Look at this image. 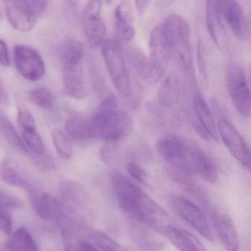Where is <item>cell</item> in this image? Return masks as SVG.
Segmentation results:
<instances>
[{"instance_id": "cell-16", "label": "cell", "mask_w": 251, "mask_h": 251, "mask_svg": "<svg viewBox=\"0 0 251 251\" xmlns=\"http://www.w3.org/2000/svg\"><path fill=\"white\" fill-rule=\"evenodd\" d=\"M220 11V1H207L205 23L214 45L223 51L227 48V37Z\"/></svg>"}, {"instance_id": "cell-3", "label": "cell", "mask_w": 251, "mask_h": 251, "mask_svg": "<svg viewBox=\"0 0 251 251\" xmlns=\"http://www.w3.org/2000/svg\"><path fill=\"white\" fill-rule=\"evenodd\" d=\"M190 144L173 135L164 136L157 142V152L168 164L171 175L188 177L195 175L191 160Z\"/></svg>"}, {"instance_id": "cell-28", "label": "cell", "mask_w": 251, "mask_h": 251, "mask_svg": "<svg viewBox=\"0 0 251 251\" xmlns=\"http://www.w3.org/2000/svg\"><path fill=\"white\" fill-rule=\"evenodd\" d=\"M85 55L84 45L77 39L67 40L61 50L63 67L82 64Z\"/></svg>"}, {"instance_id": "cell-22", "label": "cell", "mask_w": 251, "mask_h": 251, "mask_svg": "<svg viewBox=\"0 0 251 251\" xmlns=\"http://www.w3.org/2000/svg\"><path fill=\"white\" fill-rule=\"evenodd\" d=\"M0 179L7 184L25 189L28 192L36 189L25 172L10 159L0 162Z\"/></svg>"}, {"instance_id": "cell-15", "label": "cell", "mask_w": 251, "mask_h": 251, "mask_svg": "<svg viewBox=\"0 0 251 251\" xmlns=\"http://www.w3.org/2000/svg\"><path fill=\"white\" fill-rule=\"evenodd\" d=\"M28 193L32 206L39 217L46 221L59 220L64 208L55 197L38 188Z\"/></svg>"}, {"instance_id": "cell-35", "label": "cell", "mask_w": 251, "mask_h": 251, "mask_svg": "<svg viewBox=\"0 0 251 251\" xmlns=\"http://www.w3.org/2000/svg\"><path fill=\"white\" fill-rule=\"evenodd\" d=\"M18 123L24 131L36 130V124L34 117L27 109H20L18 113Z\"/></svg>"}, {"instance_id": "cell-12", "label": "cell", "mask_w": 251, "mask_h": 251, "mask_svg": "<svg viewBox=\"0 0 251 251\" xmlns=\"http://www.w3.org/2000/svg\"><path fill=\"white\" fill-rule=\"evenodd\" d=\"M150 59L161 76L168 69L173 57L163 24L152 29L149 39Z\"/></svg>"}, {"instance_id": "cell-31", "label": "cell", "mask_w": 251, "mask_h": 251, "mask_svg": "<svg viewBox=\"0 0 251 251\" xmlns=\"http://www.w3.org/2000/svg\"><path fill=\"white\" fill-rule=\"evenodd\" d=\"M133 234L134 240L142 251H159L164 246L162 242L143 229H136L133 230Z\"/></svg>"}, {"instance_id": "cell-39", "label": "cell", "mask_w": 251, "mask_h": 251, "mask_svg": "<svg viewBox=\"0 0 251 251\" xmlns=\"http://www.w3.org/2000/svg\"><path fill=\"white\" fill-rule=\"evenodd\" d=\"M10 57L8 48L3 41L0 40V64L4 67L10 66Z\"/></svg>"}, {"instance_id": "cell-14", "label": "cell", "mask_w": 251, "mask_h": 251, "mask_svg": "<svg viewBox=\"0 0 251 251\" xmlns=\"http://www.w3.org/2000/svg\"><path fill=\"white\" fill-rule=\"evenodd\" d=\"M4 9L10 24L22 32L31 30L36 24L37 16L27 1H10L4 2Z\"/></svg>"}, {"instance_id": "cell-18", "label": "cell", "mask_w": 251, "mask_h": 251, "mask_svg": "<svg viewBox=\"0 0 251 251\" xmlns=\"http://www.w3.org/2000/svg\"><path fill=\"white\" fill-rule=\"evenodd\" d=\"M160 233L164 235L179 251H206L201 241L183 227L167 224Z\"/></svg>"}, {"instance_id": "cell-7", "label": "cell", "mask_w": 251, "mask_h": 251, "mask_svg": "<svg viewBox=\"0 0 251 251\" xmlns=\"http://www.w3.org/2000/svg\"><path fill=\"white\" fill-rule=\"evenodd\" d=\"M227 86L229 95L237 112L245 118L251 116V92L246 75L238 64L229 66L227 71Z\"/></svg>"}, {"instance_id": "cell-38", "label": "cell", "mask_w": 251, "mask_h": 251, "mask_svg": "<svg viewBox=\"0 0 251 251\" xmlns=\"http://www.w3.org/2000/svg\"><path fill=\"white\" fill-rule=\"evenodd\" d=\"M12 218L8 214L0 210V230L10 234L12 232Z\"/></svg>"}, {"instance_id": "cell-19", "label": "cell", "mask_w": 251, "mask_h": 251, "mask_svg": "<svg viewBox=\"0 0 251 251\" xmlns=\"http://www.w3.org/2000/svg\"><path fill=\"white\" fill-rule=\"evenodd\" d=\"M191 160L195 174L210 183H216L219 179L217 166L211 157L198 145L190 144Z\"/></svg>"}, {"instance_id": "cell-33", "label": "cell", "mask_w": 251, "mask_h": 251, "mask_svg": "<svg viewBox=\"0 0 251 251\" xmlns=\"http://www.w3.org/2000/svg\"><path fill=\"white\" fill-rule=\"evenodd\" d=\"M23 143L27 149V152H33L38 156L45 155V144L36 130L24 131L23 133Z\"/></svg>"}, {"instance_id": "cell-32", "label": "cell", "mask_w": 251, "mask_h": 251, "mask_svg": "<svg viewBox=\"0 0 251 251\" xmlns=\"http://www.w3.org/2000/svg\"><path fill=\"white\" fill-rule=\"evenodd\" d=\"M52 141L58 155L63 159H69L73 155V145L70 139L61 130L55 129L52 132Z\"/></svg>"}, {"instance_id": "cell-29", "label": "cell", "mask_w": 251, "mask_h": 251, "mask_svg": "<svg viewBox=\"0 0 251 251\" xmlns=\"http://www.w3.org/2000/svg\"><path fill=\"white\" fill-rule=\"evenodd\" d=\"M0 133L11 146L18 151L27 152L23 139L19 136L12 123L2 114H0Z\"/></svg>"}, {"instance_id": "cell-27", "label": "cell", "mask_w": 251, "mask_h": 251, "mask_svg": "<svg viewBox=\"0 0 251 251\" xmlns=\"http://www.w3.org/2000/svg\"><path fill=\"white\" fill-rule=\"evenodd\" d=\"M65 130L67 134L76 140L90 139L89 120L77 113H71L65 121Z\"/></svg>"}, {"instance_id": "cell-1", "label": "cell", "mask_w": 251, "mask_h": 251, "mask_svg": "<svg viewBox=\"0 0 251 251\" xmlns=\"http://www.w3.org/2000/svg\"><path fill=\"white\" fill-rule=\"evenodd\" d=\"M111 184L120 208L130 218L161 233L168 223L167 211L123 173H111Z\"/></svg>"}, {"instance_id": "cell-37", "label": "cell", "mask_w": 251, "mask_h": 251, "mask_svg": "<svg viewBox=\"0 0 251 251\" xmlns=\"http://www.w3.org/2000/svg\"><path fill=\"white\" fill-rule=\"evenodd\" d=\"M0 205L11 208H20L23 207V202L14 195L0 191Z\"/></svg>"}, {"instance_id": "cell-13", "label": "cell", "mask_w": 251, "mask_h": 251, "mask_svg": "<svg viewBox=\"0 0 251 251\" xmlns=\"http://www.w3.org/2000/svg\"><path fill=\"white\" fill-rule=\"evenodd\" d=\"M220 11L223 20L227 23L233 34L245 40L249 33L248 19L240 4L233 0L220 1Z\"/></svg>"}, {"instance_id": "cell-44", "label": "cell", "mask_w": 251, "mask_h": 251, "mask_svg": "<svg viewBox=\"0 0 251 251\" xmlns=\"http://www.w3.org/2000/svg\"><path fill=\"white\" fill-rule=\"evenodd\" d=\"M2 8L0 6V20H2Z\"/></svg>"}, {"instance_id": "cell-17", "label": "cell", "mask_w": 251, "mask_h": 251, "mask_svg": "<svg viewBox=\"0 0 251 251\" xmlns=\"http://www.w3.org/2000/svg\"><path fill=\"white\" fill-rule=\"evenodd\" d=\"M213 224L227 251H239V239L237 229L230 216L224 213H213Z\"/></svg>"}, {"instance_id": "cell-34", "label": "cell", "mask_w": 251, "mask_h": 251, "mask_svg": "<svg viewBox=\"0 0 251 251\" xmlns=\"http://www.w3.org/2000/svg\"><path fill=\"white\" fill-rule=\"evenodd\" d=\"M27 97L32 103L45 109H48L53 105V95L46 88L33 89L28 92Z\"/></svg>"}, {"instance_id": "cell-2", "label": "cell", "mask_w": 251, "mask_h": 251, "mask_svg": "<svg viewBox=\"0 0 251 251\" xmlns=\"http://www.w3.org/2000/svg\"><path fill=\"white\" fill-rule=\"evenodd\" d=\"M91 138L108 142L124 140L131 133V117L118 108L117 99L108 96L89 120Z\"/></svg>"}, {"instance_id": "cell-4", "label": "cell", "mask_w": 251, "mask_h": 251, "mask_svg": "<svg viewBox=\"0 0 251 251\" xmlns=\"http://www.w3.org/2000/svg\"><path fill=\"white\" fill-rule=\"evenodd\" d=\"M162 24L173 56L177 58L183 69L189 70L192 65V46L189 23L180 16L170 14Z\"/></svg>"}, {"instance_id": "cell-20", "label": "cell", "mask_w": 251, "mask_h": 251, "mask_svg": "<svg viewBox=\"0 0 251 251\" xmlns=\"http://www.w3.org/2000/svg\"><path fill=\"white\" fill-rule=\"evenodd\" d=\"M63 86L64 93L73 99H83L87 95L82 64L63 67Z\"/></svg>"}, {"instance_id": "cell-11", "label": "cell", "mask_w": 251, "mask_h": 251, "mask_svg": "<svg viewBox=\"0 0 251 251\" xmlns=\"http://www.w3.org/2000/svg\"><path fill=\"white\" fill-rule=\"evenodd\" d=\"M102 3L100 1H90L83 11V27L89 47L92 49L101 46L105 40L107 29L105 21L100 15Z\"/></svg>"}, {"instance_id": "cell-30", "label": "cell", "mask_w": 251, "mask_h": 251, "mask_svg": "<svg viewBox=\"0 0 251 251\" xmlns=\"http://www.w3.org/2000/svg\"><path fill=\"white\" fill-rule=\"evenodd\" d=\"M90 238L95 246L101 251H133L100 230L91 232Z\"/></svg>"}, {"instance_id": "cell-42", "label": "cell", "mask_w": 251, "mask_h": 251, "mask_svg": "<svg viewBox=\"0 0 251 251\" xmlns=\"http://www.w3.org/2000/svg\"><path fill=\"white\" fill-rule=\"evenodd\" d=\"M135 7L139 16L143 15L149 7V1H136L134 2Z\"/></svg>"}, {"instance_id": "cell-6", "label": "cell", "mask_w": 251, "mask_h": 251, "mask_svg": "<svg viewBox=\"0 0 251 251\" xmlns=\"http://www.w3.org/2000/svg\"><path fill=\"white\" fill-rule=\"evenodd\" d=\"M59 191L64 201L67 215L77 225L83 227L90 220L89 195L80 183L64 180L59 185Z\"/></svg>"}, {"instance_id": "cell-5", "label": "cell", "mask_w": 251, "mask_h": 251, "mask_svg": "<svg viewBox=\"0 0 251 251\" xmlns=\"http://www.w3.org/2000/svg\"><path fill=\"white\" fill-rule=\"evenodd\" d=\"M101 47L102 57L114 87L120 95L127 98L131 93V83L120 42L105 39Z\"/></svg>"}, {"instance_id": "cell-9", "label": "cell", "mask_w": 251, "mask_h": 251, "mask_svg": "<svg viewBox=\"0 0 251 251\" xmlns=\"http://www.w3.org/2000/svg\"><path fill=\"white\" fill-rule=\"evenodd\" d=\"M217 133L232 155L244 167L251 169V151L243 136L236 127L225 117H221L217 124Z\"/></svg>"}, {"instance_id": "cell-41", "label": "cell", "mask_w": 251, "mask_h": 251, "mask_svg": "<svg viewBox=\"0 0 251 251\" xmlns=\"http://www.w3.org/2000/svg\"><path fill=\"white\" fill-rule=\"evenodd\" d=\"M77 251H100L90 242L80 240L77 244Z\"/></svg>"}, {"instance_id": "cell-23", "label": "cell", "mask_w": 251, "mask_h": 251, "mask_svg": "<svg viewBox=\"0 0 251 251\" xmlns=\"http://www.w3.org/2000/svg\"><path fill=\"white\" fill-rule=\"evenodd\" d=\"M194 112L198 119L196 123L203 129L209 139L218 141L217 127L214 116L205 100L200 95H197L192 102Z\"/></svg>"}, {"instance_id": "cell-24", "label": "cell", "mask_w": 251, "mask_h": 251, "mask_svg": "<svg viewBox=\"0 0 251 251\" xmlns=\"http://www.w3.org/2000/svg\"><path fill=\"white\" fill-rule=\"evenodd\" d=\"M130 55L133 68L141 79L149 83H155L161 78L162 76L157 71L151 59L147 58L143 52L139 50L132 49Z\"/></svg>"}, {"instance_id": "cell-10", "label": "cell", "mask_w": 251, "mask_h": 251, "mask_svg": "<svg viewBox=\"0 0 251 251\" xmlns=\"http://www.w3.org/2000/svg\"><path fill=\"white\" fill-rule=\"evenodd\" d=\"M14 61L22 76L30 81H37L45 75V64L40 54L31 47L16 46Z\"/></svg>"}, {"instance_id": "cell-26", "label": "cell", "mask_w": 251, "mask_h": 251, "mask_svg": "<svg viewBox=\"0 0 251 251\" xmlns=\"http://www.w3.org/2000/svg\"><path fill=\"white\" fill-rule=\"evenodd\" d=\"M8 251H37L36 242L26 227H21L14 232L6 243Z\"/></svg>"}, {"instance_id": "cell-40", "label": "cell", "mask_w": 251, "mask_h": 251, "mask_svg": "<svg viewBox=\"0 0 251 251\" xmlns=\"http://www.w3.org/2000/svg\"><path fill=\"white\" fill-rule=\"evenodd\" d=\"M27 2L37 17L45 11L48 5V2H45V1H27Z\"/></svg>"}, {"instance_id": "cell-21", "label": "cell", "mask_w": 251, "mask_h": 251, "mask_svg": "<svg viewBox=\"0 0 251 251\" xmlns=\"http://www.w3.org/2000/svg\"><path fill=\"white\" fill-rule=\"evenodd\" d=\"M115 26L117 33L123 40L129 42L134 38V16L132 2L123 1L120 2L114 11Z\"/></svg>"}, {"instance_id": "cell-25", "label": "cell", "mask_w": 251, "mask_h": 251, "mask_svg": "<svg viewBox=\"0 0 251 251\" xmlns=\"http://www.w3.org/2000/svg\"><path fill=\"white\" fill-rule=\"evenodd\" d=\"M180 82L176 73L171 72L163 80L158 90L160 103L165 107L173 106L180 96Z\"/></svg>"}, {"instance_id": "cell-8", "label": "cell", "mask_w": 251, "mask_h": 251, "mask_svg": "<svg viewBox=\"0 0 251 251\" xmlns=\"http://www.w3.org/2000/svg\"><path fill=\"white\" fill-rule=\"evenodd\" d=\"M170 203L177 214L207 240L214 239L209 222L202 208L190 200L180 195H173Z\"/></svg>"}, {"instance_id": "cell-36", "label": "cell", "mask_w": 251, "mask_h": 251, "mask_svg": "<svg viewBox=\"0 0 251 251\" xmlns=\"http://www.w3.org/2000/svg\"><path fill=\"white\" fill-rule=\"evenodd\" d=\"M126 170L133 178L142 184H146L148 181V175L145 170L135 162H129L126 164Z\"/></svg>"}, {"instance_id": "cell-43", "label": "cell", "mask_w": 251, "mask_h": 251, "mask_svg": "<svg viewBox=\"0 0 251 251\" xmlns=\"http://www.w3.org/2000/svg\"><path fill=\"white\" fill-rule=\"evenodd\" d=\"M8 95L3 83L0 79V105L8 103Z\"/></svg>"}]
</instances>
